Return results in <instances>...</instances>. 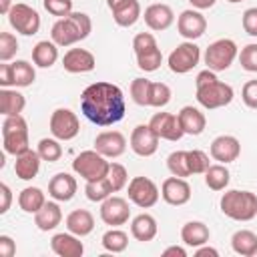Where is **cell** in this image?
Instances as JSON below:
<instances>
[{
  "mask_svg": "<svg viewBox=\"0 0 257 257\" xmlns=\"http://www.w3.org/2000/svg\"><path fill=\"white\" fill-rule=\"evenodd\" d=\"M80 110L82 114L96 126H110L122 120L126 112V102L120 86L98 80L88 84L80 94Z\"/></svg>",
  "mask_w": 257,
  "mask_h": 257,
  "instance_id": "6da1fadb",
  "label": "cell"
},
{
  "mask_svg": "<svg viewBox=\"0 0 257 257\" xmlns=\"http://www.w3.org/2000/svg\"><path fill=\"white\" fill-rule=\"evenodd\" d=\"M92 30V20L84 12H70L64 18H58L50 28V38L58 46H72L84 40Z\"/></svg>",
  "mask_w": 257,
  "mask_h": 257,
  "instance_id": "7a4b0ae2",
  "label": "cell"
},
{
  "mask_svg": "<svg viewBox=\"0 0 257 257\" xmlns=\"http://www.w3.org/2000/svg\"><path fill=\"white\" fill-rule=\"evenodd\" d=\"M221 213L233 221H251L257 217V195L251 191L229 189L219 201Z\"/></svg>",
  "mask_w": 257,
  "mask_h": 257,
  "instance_id": "3957f363",
  "label": "cell"
},
{
  "mask_svg": "<svg viewBox=\"0 0 257 257\" xmlns=\"http://www.w3.org/2000/svg\"><path fill=\"white\" fill-rule=\"evenodd\" d=\"M108 167H110V163L98 151H82L72 161V171L78 177H82L84 181L104 179L106 173H108Z\"/></svg>",
  "mask_w": 257,
  "mask_h": 257,
  "instance_id": "277c9868",
  "label": "cell"
},
{
  "mask_svg": "<svg viewBox=\"0 0 257 257\" xmlns=\"http://www.w3.org/2000/svg\"><path fill=\"white\" fill-rule=\"evenodd\" d=\"M239 56V50H237V44L235 40L231 38H219L215 42H211L205 50V64L209 70H215V72H221V70H227L233 60Z\"/></svg>",
  "mask_w": 257,
  "mask_h": 257,
  "instance_id": "5b68a950",
  "label": "cell"
},
{
  "mask_svg": "<svg viewBox=\"0 0 257 257\" xmlns=\"http://www.w3.org/2000/svg\"><path fill=\"white\" fill-rule=\"evenodd\" d=\"M197 102L207 108V110H215V108H221V106H227L235 92H233V86L227 84V82H221V80H215V82H209L205 86H199L197 92Z\"/></svg>",
  "mask_w": 257,
  "mask_h": 257,
  "instance_id": "8992f818",
  "label": "cell"
},
{
  "mask_svg": "<svg viewBox=\"0 0 257 257\" xmlns=\"http://www.w3.org/2000/svg\"><path fill=\"white\" fill-rule=\"evenodd\" d=\"M199 60H201V48L193 40H185V42L177 44V48L169 54L167 64H169L171 72L187 74L199 64Z\"/></svg>",
  "mask_w": 257,
  "mask_h": 257,
  "instance_id": "52a82bcc",
  "label": "cell"
},
{
  "mask_svg": "<svg viewBox=\"0 0 257 257\" xmlns=\"http://www.w3.org/2000/svg\"><path fill=\"white\" fill-rule=\"evenodd\" d=\"M126 193H128L131 203H135L141 209H151L153 205H157V201L161 197L159 187L149 177H135V179H131Z\"/></svg>",
  "mask_w": 257,
  "mask_h": 257,
  "instance_id": "ba28073f",
  "label": "cell"
},
{
  "mask_svg": "<svg viewBox=\"0 0 257 257\" xmlns=\"http://www.w3.org/2000/svg\"><path fill=\"white\" fill-rule=\"evenodd\" d=\"M50 133L58 141H72L80 133V120L70 108H56L50 114Z\"/></svg>",
  "mask_w": 257,
  "mask_h": 257,
  "instance_id": "9c48e42d",
  "label": "cell"
},
{
  "mask_svg": "<svg viewBox=\"0 0 257 257\" xmlns=\"http://www.w3.org/2000/svg\"><path fill=\"white\" fill-rule=\"evenodd\" d=\"M8 22H10V26L16 32H20L24 36H32V34H36L40 30V16H38V12L32 6L22 4V2L12 6V10L8 12Z\"/></svg>",
  "mask_w": 257,
  "mask_h": 257,
  "instance_id": "30bf717a",
  "label": "cell"
},
{
  "mask_svg": "<svg viewBox=\"0 0 257 257\" xmlns=\"http://www.w3.org/2000/svg\"><path fill=\"white\" fill-rule=\"evenodd\" d=\"M100 219L104 225L110 227H120L131 219V207L128 201L116 195H110L100 203Z\"/></svg>",
  "mask_w": 257,
  "mask_h": 257,
  "instance_id": "8fae6325",
  "label": "cell"
},
{
  "mask_svg": "<svg viewBox=\"0 0 257 257\" xmlns=\"http://www.w3.org/2000/svg\"><path fill=\"white\" fill-rule=\"evenodd\" d=\"M159 141L161 139L151 128V124H137L131 133V139H128L133 153L139 157H153L159 149Z\"/></svg>",
  "mask_w": 257,
  "mask_h": 257,
  "instance_id": "7c38bea8",
  "label": "cell"
},
{
  "mask_svg": "<svg viewBox=\"0 0 257 257\" xmlns=\"http://www.w3.org/2000/svg\"><path fill=\"white\" fill-rule=\"evenodd\" d=\"M177 30L185 40H197L207 30V18L199 10H183L177 18Z\"/></svg>",
  "mask_w": 257,
  "mask_h": 257,
  "instance_id": "4fadbf2b",
  "label": "cell"
},
{
  "mask_svg": "<svg viewBox=\"0 0 257 257\" xmlns=\"http://www.w3.org/2000/svg\"><path fill=\"white\" fill-rule=\"evenodd\" d=\"M149 124H151V128L157 133V137L163 139V141L175 143V141H179V139L185 135L183 128H181L179 116L173 114V112H157V114L151 116Z\"/></svg>",
  "mask_w": 257,
  "mask_h": 257,
  "instance_id": "5bb4252c",
  "label": "cell"
},
{
  "mask_svg": "<svg viewBox=\"0 0 257 257\" xmlns=\"http://www.w3.org/2000/svg\"><path fill=\"white\" fill-rule=\"evenodd\" d=\"M161 197L173 207H181L191 201V185L183 177H169L161 185Z\"/></svg>",
  "mask_w": 257,
  "mask_h": 257,
  "instance_id": "9a60e30c",
  "label": "cell"
},
{
  "mask_svg": "<svg viewBox=\"0 0 257 257\" xmlns=\"http://www.w3.org/2000/svg\"><path fill=\"white\" fill-rule=\"evenodd\" d=\"M94 151L106 159H116L126 151V139L118 131H102L94 139Z\"/></svg>",
  "mask_w": 257,
  "mask_h": 257,
  "instance_id": "2e32d148",
  "label": "cell"
},
{
  "mask_svg": "<svg viewBox=\"0 0 257 257\" xmlns=\"http://www.w3.org/2000/svg\"><path fill=\"white\" fill-rule=\"evenodd\" d=\"M62 66L66 72L70 74H82V72H90L96 66V58L90 50L86 48H70L64 52L62 56Z\"/></svg>",
  "mask_w": 257,
  "mask_h": 257,
  "instance_id": "e0dca14e",
  "label": "cell"
},
{
  "mask_svg": "<svg viewBox=\"0 0 257 257\" xmlns=\"http://www.w3.org/2000/svg\"><path fill=\"white\" fill-rule=\"evenodd\" d=\"M241 155V143L233 135H219L211 143V157L223 165L237 161Z\"/></svg>",
  "mask_w": 257,
  "mask_h": 257,
  "instance_id": "ac0fdd59",
  "label": "cell"
},
{
  "mask_svg": "<svg viewBox=\"0 0 257 257\" xmlns=\"http://www.w3.org/2000/svg\"><path fill=\"white\" fill-rule=\"evenodd\" d=\"M145 24L155 30V32H161V30H167L173 22H175V12L169 4H163V2H157V4H151L145 8Z\"/></svg>",
  "mask_w": 257,
  "mask_h": 257,
  "instance_id": "d6986e66",
  "label": "cell"
},
{
  "mask_svg": "<svg viewBox=\"0 0 257 257\" xmlns=\"http://www.w3.org/2000/svg\"><path fill=\"white\" fill-rule=\"evenodd\" d=\"M50 249L58 255V257H82L84 253V245L80 241L78 235L74 233H56L50 239Z\"/></svg>",
  "mask_w": 257,
  "mask_h": 257,
  "instance_id": "ffe728a7",
  "label": "cell"
},
{
  "mask_svg": "<svg viewBox=\"0 0 257 257\" xmlns=\"http://www.w3.org/2000/svg\"><path fill=\"white\" fill-rule=\"evenodd\" d=\"M48 195L60 203L70 201L76 195V179L70 173H56L48 181Z\"/></svg>",
  "mask_w": 257,
  "mask_h": 257,
  "instance_id": "44dd1931",
  "label": "cell"
},
{
  "mask_svg": "<svg viewBox=\"0 0 257 257\" xmlns=\"http://www.w3.org/2000/svg\"><path fill=\"white\" fill-rule=\"evenodd\" d=\"M177 116H179V122H181V128H183L185 135L197 137L207 126V118H205V114L197 106H183L177 112Z\"/></svg>",
  "mask_w": 257,
  "mask_h": 257,
  "instance_id": "7402d4cb",
  "label": "cell"
},
{
  "mask_svg": "<svg viewBox=\"0 0 257 257\" xmlns=\"http://www.w3.org/2000/svg\"><path fill=\"white\" fill-rule=\"evenodd\" d=\"M40 161L42 159H40L38 151H32V149H28L26 153L18 155L16 161H14L16 177L22 179V181H32L38 175V171H40Z\"/></svg>",
  "mask_w": 257,
  "mask_h": 257,
  "instance_id": "603a6c76",
  "label": "cell"
},
{
  "mask_svg": "<svg viewBox=\"0 0 257 257\" xmlns=\"http://www.w3.org/2000/svg\"><path fill=\"white\" fill-rule=\"evenodd\" d=\"M64 223H66V229L70 233L78 235V237H86L94 229V217L86 209H74V211H70L66 215V221Z\"/></svg>",
  "mask_w": 257,
  "mask_h": 257,
  "instance_id": "cb8c5ba5",
  "label": "cell"
},
{
  "mask_svg": "<svg viewBox=\"0 0 257 257\" xmlns=\"http://www.w3.org/2000/svg\"><path fill=\"white\" fill-rule=\"evenodd\" d=\"M157 219L149 213H141L137 215L133 221H131V235L141 241V243H147V241H153L157 237Z\"/></svg>",
  "mask_w": 257,
  "mask_h": 257,
  "instance_id": "d4e9b609",
  "label": "cell"
},
{
  "mask_svg": "<svg viewBox=\"0 0 257 257\" xmlns=\"http://www.w3.org/2000/svg\"><path fill=\"white\" fill-rule=\"evenodd\" d=\"M209 237H211V231L203 221H189L181 229V241L195 249L209 243Z\"/></svg>",
  "mask_w": 257,
  "mask_h": 257,
  "instance_id": "484cf974",
  "label": "cell"
},
{
  "mask_svg": "<svg viewBox=\"0 0 257 257\" xmlns=\"http://www.w3.org/2000/svg\"><path fill=\"white\" fill-rule=\"evenodd\" d=\"M60 221H62V211L60 205L54 201H46L44 207L38 213H34V225L40 231H52L60 225Z\"/></svg>",
  "mask_w": 257,
  "mask_h": 257,
  "instance_id": "4316f807",
  "label": "cell"
},
{
  "mask_svg": "<svg viewBox=\"0 0 257 257\" xmlns=\"http://www.w3.org/2000/svg\"><path fill=\"white\" fill-rule=\"evenodd\" d=\"M2 145H4V151L8 155H22L30 149V143H28V126L26 128H16V131H4L2 133Z\"/></svg>",
  "mask_w": 257,
  "mask_h": 257,
  "instance_id": "83f0119b",
  "label": "cell"
},
{
  "mask_svg": "<svg viewBox=\"0 0 257 257\" xmlns=\"http://www.w3.org/2000/svg\"><path fill=\"white\" fill-rule=\"evenodd\" d=\"M58 60V44L52 40H40L32 48V62L40 68H50Z\"/></svg>",
  "mask_w": 257,
  "mask_h": 257,
  "instance_id": "f1b7e54d",
  "label": "cell"
},
{
  "mask_svg": "<svg viewBox=\"0 0 257 257\" xmlns=\"http://www.w3.org/2000/svg\"><path fill=\"white\" fill-rule=\"evenodd\" d=\"M110 12H112V18L118 26L128 28L141 18V4H139V0H124L122 4H118Z\"/></svg>",
  "mask_w": 257,
  "mask_h": 257,
  "instance_id": "f546056e",
  "label": "cell"
},
{
  "mask_svg": "<svg viewBox=\"0 0 257 257\" xmlns=\"http://www.w3.org/2000/svg\"><path fill=\"white\" fill-rule=\"evenodd\" d=\"M26 106V98L22 92L12 90V88H2L0 90V110L4 116H12V114H22Z\"/></svg>",
  "mask_w": 257,
  "mask_h": 257,
  "instance_id": "4dcf8cb0",
  "label": "cell"
},
{
  "mask_svg": "<svg viewBox=\"0 0 257 257\" xmlns=\"http://www.w3.org/2000/svg\"><path fill=\"white\" fill-rule=\"evenodd\" d=\"M231 247L237 255H243V257H253L255 249H257V235L249 229H239L233 233L231 237Z\"/></svg>",
  "mask_w": 257,
  "mask_h": 257,
  "instance_id": "1f68e13d",
  "label": "cell"
},
{
  "mask_svg": "<svg viewBox=\"0 0 257 257\" xmlns=\"http://www.w3.org/2000/svg\"><path fill=\"white\" fill-rule=\"evenodd\" d=\"M44 203H46V197H44L42 189H38V187H26L18 195V205H20V209L24 213H32L34 215L44 207Z\"/></svg>",
  "mask_w": 257,
  "mask_h": 257,
  "instance_id": "d6a6232c",
  "label": "cell"
},
{
  "mask_svg": "<svg viewBox=\"0 0 257 257\" xmlns=\"http://www.w3.org/2000/svg\"><path fill=\"white\" fill-rule=\"evenodd\" d=\"M229 181H231V173H229V169L223 163L211 165L205 171V185L211 191H225L227 185H229Z\"/></svg>",
  "mask_w": 257,
  "mask_h": 257,
  "instance_id": "836d02e7",
  "label": "cell"
},
{
  "mask_svg": "<svg viewBox=\"0 0 257 257\" xmlns=\"http://www.w3.org/2000/svg\"><path fill=\"white\" fill-rule=\"evenodd\" d=\"M102 247L106 249V251H110V253H122L126 247H128V235L124 233V231H120V229H116V227H112V229H108L104 235H102Z\"/></svg>",
  "mask_w": 257,
  "mask_h": 257,
  "instance_id": "e575fe53",
  "label": "cell"
},
{
  "mask_svg": "<svg viewBox=\"0 0 257 257\" xmlns=\"http://www.w3.org/2000/svg\"><path fill=\"white\" fill-rule=\"evenodd\" d=\"M12 72H14V86H30L36 80V70L28 60H16L12 62Z\"/></svg>",
  "mask_w": 257,
  "mask_h": 257,
  "instance_id": "d590c367",
  "label": "cell"
},
{
  "mask_svg": "<svg viewBox=\"0 0 257 257\" xmlns=\"http://www.w3.org/2000/svg\"><path fill=\"white\" fill-rule=\"evenodd\" d=\"M84 195L92 203H102L104 199H108L112 195V189H110V185H108V181L104 177V179H98V181H86Z\"/></svg>",
  "mask_w": 257,
  "mask_h": 257,
  "instance_id": "8d00e7d4",
  "label": "cell"
},
{
  "mask_svg": "<svg viewBox=\"0 0 257 257\" xmlns=\"http://www.w3.org/2000/svg\"><path fill=\"white\" fill-rule=\"evenodd\" d=\"M167 169L171 171V175L175 177H191L189 171V161H187V151H173L167 157Z\"/></svg>",
  "mask_w": 257,
  "mask_h": 257,
  "instance_id": "74e56055",
  "label": "cell"
},
{
  "mask_svg": "<svg viewBox=\"0 0 257 257\" xmlns=\"http://www.w3.org/2000/svg\"><path fill=\"white\" fill-rule=\"evenodd\" d=\"M36 151H38L40 159L48 161V163H56L62 157V147H60L58 139H40Z\"/></svg>",
  "mask_w": 257,
  "mask_h": 257,
  "instance_id": "f35d334b",
  "label": "cell"
},
{
  "mask_svg": "<svg viewBox=\"0 0 257 257\" xmlns=\"http://www.w3.org/2000/svg\"><path fill=\"white\" fill-rule=\"evenodd\" d=\"M171 102V88L165 82H151V92H149V106L163 108Z\"/></svg>",
  "mask_w": 257,
  "mask_h": 257,
  "instance_id": "ab89813d",
  "label": "cell"
},
{
  "mask_svg": "<svg viewBox=\"0 0 257 257\" xmlns=\"http://www.w3.org/2000/svg\"><path fill=\"white\" fill-rule=\"evenodd\" d=\"M106 181L112 189V193H118L120 189L126 187V181H128V173L126 169L120 165V163H110L108 167V173H106Z\"/></svg>",
  "mask_w": 257,
  "mask_h": 257,
  "instance_id": "60d3db41",
  "label": "cell"
},
{
  "mask_svg": "<svg viewBox=\"0 0 257 257\" xmlns=\"http://www.w3.org/2000/svg\"><path fill=\"white\" fill-rule=\"evenodd\" d=\"M149 92H151V80L149 78H135L131 82V96L139 106H149Z\"/></svg>",
  "mask_w": 257,
  "mask_h": 257,
  "instance_id": "b9f144b4",
  "label": "cell"
},
{
  "mask_svg": "<svg viewBox=\"0 0 257 257\" xmlns=\"http://www.w3.org/2000/svg\"><path fill=\"white\" fill-rule=\"evenodd\" d=\"M187 161H189V171H191V175H205V171L211 167L209 155L203 153V151H199V149L187 151Z\"/></svg>",
  "mask_w": 257,
  "mask_h": 257,
  "instance_id": "7bdbcfd3",
  "label": "cell"
},
{
  "mask_svg": "<svg viewBox=\"0 0 257 257\" xmlns=\"http://www.w3.org/2000/svg\"><path fill=\"white\" fill-rule=\"evenodd\" d=\"M161 64H163L161 48H155V50H149V52L137 56V66L145 72H155V70H159Z\"/></svg>",
  "mask_w": 257,
  "mask_h": 257,
  "instance_id": "ee69618b",
  "label": "cell"
},
{
  "mask_svg": "<svg viewBox=\"0 0 257 257\" xmlns=\"http://www.w3.org/2000/svg\"><path fill=\"white\" fill-rule=\"evenodd\" d=\"M18 52V40L12 32H0V60L8 62Z\"/></svg>",
  "mask_w": 257,
  "mask_h": 257,
  "instance_id": "f6af8a7d",
  "label": "cell"
},
{
  "mask_svg": "<svg viewBox=\"0 0 257 257\" xmlns=\"http://www.w3.org/2000/svg\"><path fill=\"white\" fill-rule=\"evenodd\" d=\"M237 58H239V64H241L243 70H247V72H257V44H255V42L243 46Z\"/></svg>",
  "mask_w": 257,
  "mask_h": 257,
  "instance_id": "bcb514c9",
  "label": "cell"
},
{
  "mask_svg": "<svg viewBox=\"0 0 257 257\" xmlns=\"http://www.w3.org/2000/svg\"><path fill=\"white\" fill-rule=\"evenodd\" d=\"M155 48H159V46H157V40H155V36L151 32H139L133 38V50H135L137 56L139 54H145L149 50H155Z\"/></svg>",
  "mask_w": 257,
  "mask_h": 257,
  "instance_id": "7dc6e473",
  "label": "cell"
},
{
  "mask_svg": "<svg viewBox=\"0 0 257 257\" xmlns=\"http://www.w3.org/2000/svg\"><path fill=\"white\" fill-rule=\"evenodd\" d=\"M42 4L48 14L58 18H64L72 12V0H42Z\"/></svg>",
  "mask_w": 257,
  "mask_h": 257,
  "instance_id": "c3c4849f",
  "label": "cell"
},
{
  "mask_svg": "<svg viewBox=\"0 0 257 257\" xmlns=\"http://www.w3.org/2000/svg\"><path fill=\"white\" fill-rule=\"evenodd\" d=\"M241 24H243V30L249 34V36H257V8H247L241 16Z\"/></svg>",
  "mask_w": 257,
  "mask_h": 257,
  "instance_id": "681fc988",
  "label": "cell"
},
{
  "mask_svg": "<svg viewBox=\"0 0 257 257\" xmlns=\"http://www.w3.org/2000/svg\"><path fill=\"white\" fill-rule=\"evenodd\" d=\"M241 98L249 108H257V80H247L243 84Z\"/></svg>",
  "mask_w": 257,
  "mask_h": 257,
  "instance_id": "f907efd6",
  "label": "cell"
},
{
  "mask_svg": "<svg viewBox=\"0 0 257 257\" xmlns=\"http://www.w3.org/2000/svg\"><path fill=\"white\" fill-rule=\"evenodd\" d=\"M0 86H2V88H10V86H14L12 62H2V64H0Z\"/></svg>",
  "mask_w": 257,
  "mask_h": 257,
  "instance_id": "816d5d0a",
  "label": "cell"
},
{
  "mask_svg": "<svg viewBox=\"0 0 257 257\" xmlns=\"http://www.w3.org/2000/svg\"><path fill=\"white\" fill-rule=\"evenodd\" d=\"M16 253V243L8 235H0V255L2 257H14Z\"/></svg>",
  "mask_w": 257,
  "mask_h": 257,
  "instance_id": "f5cc1de1",
  "label": "cell"
},
{
  "mask_svg": "<svg viewBox=\"0 0 257 257\" xmlns=\"http://www.w3.org/2000/svg\"><path fill=\"white\" fill-rule=\"evenodd\" d=\"M215 80H219V78H217V74H215V70L205 68V70H201V72L197 74V78H195V86L199 88V86H205V84L215 82Z\"/></svg>",
  "mask_w": 257,
  "mask_h": 257,
  "instance_id": "db71d44e",
  "label": "cell"
},
{
  "mask_svg": "<svg viewBox=\"0 0 257 257\" xmlns=\"http://www.w3.org/2000/svg\"><path fill=\"white\" fill-rule=\"evenodd\" d=\"M0 195H2L0 213L4 215V213H8V209H10V203H12V191H10V187H8L6 183H2V185H0Z\"/></svg>",
  "mask_w": 257,
  "mask_h": 257,
  "instance_id": "11a10c76",
  "label": "cell"
},
{
  "mask_svg": "<svg viewBox=\"0 0 257 257\" xmlns=\"http://www.w3.org/2000/svg\"><path fill=\"white\" fill-rule=\"evenodd\" d=\"M195 257H219V251H217V249H213V247H207V243H205V245L197 247Z\"/></svg>",
  "mask_w": 257,
  "mask_h": 257,
  "instance_id": "9f6ffc18",
  "label": "cell"
},
{
  "mask_svg": "<svg viewBox=\"0 0 257 257\" xmlns=\"http://www.w3.org/2000/svg\"><path fill=\"white\" fill-rule=\"evenodd\" d=\"M163 255L165 257H187V251L183 247H179V245H171V247H167L163 251Z\"/></svg>",
  "mask_w": 257,
  "mask_h": 257,
  "instance_id": "6f0895ef",
  "label": "cell"
},
{
  "mask_svg": "<svg viewBox=\"0 0 257 257\" xmlns=\"http://www.w3.org/2000/svg\"><path fill=\"white\" fill-rule=\"evenodd\" d=\"M189 2H191V6L197 8V10H207V8L215 6L217 0H189Z\"/></svg>",
  "mask_w": 257,
  "mask_h": 257,
  "instance_id": "680465c9",
  "label": "cell"
},
{
  "mask_svg": "<svg viewBox=\"0 0 257 257\" xmlns=\"http://www.w3.org/2000/svg\"><path fill=\"white\" fill-rule=\"evenodd\" d=\"M12 0H0V14H6L8 16V12L12 10Z\"/></svg>",
  "mask_w": 257,
  "mask_h": 257,
  "instance_id": "91938a15",
  "label": "cell"
},
{
  "mask_svg": "<svg viewBox=\"0 0 257 257\" xmlns=\"http://www.w3.org/2000/svg\"><path fill=\"white\" fill-rule=\"evenodd\" d=\"M122 2H124V0H106V6H108L110 10H114V8H116L118 4H122Z\"/></svg>",
  "mask_w": 257,
  "mask_h": 257,
  "instance_id": "94428289",
  "label": "cell"
},
{
  "mask_svg": "<svg viewBox=\"0 0 257 257\" xmlns=\"http://www.w3.org/2000/svg\"><path fill=\"white\" fill-rule=\"evenodd\" d=\"M227 2H231V4H237V2H243V0H227Z\"/></svg>",
  "mask_w": 257,
  "mask_h": 257,
  "instance_id": "6125c7cd",
  "label": "cell"
},
{
  "mask_svg": "<svg viewBox=\"0 0 257 257\" xmlns=\"http://www.w3.org/2000/svg\"><path fill=\"white\" fill-rule=\"evenodd\" d=\"M253 255H257V249H255V253H253Z\"/></svg>",
  "mask_w": 257,
  "mask_h": 257,
  "instance_id": "be15d7a7",
  "label": "cell"
}]
</instances>
